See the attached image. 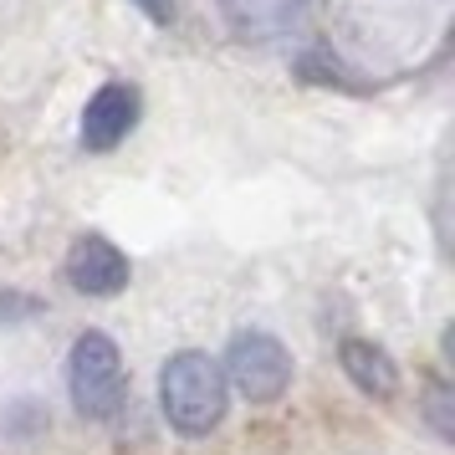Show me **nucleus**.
Masks as SVG:
<instances>
[{
  "label": "nucleus",
  "instance_id": "nucleus-6",
  "mask_svg": "<svg viewBox=\"0 0 455 455\" xmlns=\"http://www.w3.org/2000/svg\"><path fill=\"white\" fill-rule=\"evenodd\" d=\"M338 358H343V373H348V379L369 394V399H394V394H399V369H394V358L379 348V343L348 338Z\"/></svg>",
  "mask_w": 455,
  "mask_h": 455
},
{
  "label": "nucleus",
  "instance_id": "nucleus-3",
  "mask_svg": "<svg viewBox=\"0 0 455 455\" xmlns=\"http://www.w3.org/2000/svg\"><path fill=\"white\" fill-rule=\"evenodd\" d=\"M220 373H226V389H235L241 399L271 404L291 384V353L271 332H235L220 358Z\"/></svg>",
  "mask_w": 455,
  "mask_h": 455
},
{
  "label": "nucleus",
  "instance_id": "nucleus-1",
  "mask_svg": "<svg viewBox=\"0 0 455 455\" xmlns=\"http://www.w3.org/2000/svg\"><path fill=\"white\" fill-rule=\"evenodd\" d=\"M159 404L180 435H210L226 419V373L200 348L174 353L159 373Z\"/></svg>",
  "mask_w": 455,
  "mask_h": 455
},
{
  "label": "nucleus",
  "instance_id": "nucleus-7",
  "mask_svg": "<svg viewBox=\"0 0 455 455\" xmlns=\"http://www.w3.org/2000/svg\"><path fill=\"white\" fill-rule=\"evenodd\" d=\"M42 302L36 297H21V291H0V323H26V317H36Z\"/></svg>",
  "mask_w": 455,
  "mask_h": 455
},
{
  "label": "nucleus",
  "instance_id": "nucleus-2",
  "mask_svg": "<svg viewBox=\"0 0 455 455\" xmlns=\"http://www.w3.org/2000/svg\"><path fill=\"white\" fill-rule=\"evenodd\" d=\"M67 389L83 419H113L124 404V353L108 332H83L67 358Z\"/></svg>",
  "mask_w": 455,
  "mask_h": 455
},
{
  "label": "nucleus",
  "instance_id": "nucleus-5",
  "mask_svg": "<svg viewBox=\"0 0 455 455\" xmlns=\"http://www.w3.org/2000/svg\"><path fill=\"white\" fill-rule=\"evenodd\" d=\"M133 124H139V92L128 83L98 87L83 108V148L108 154V148H118L133 133Z\"/></svg>",
  "mask_w": 455,
  "mask_h": 455
},
{
  "label": "nucleus",
  "instance_id": "nucleus-8",
  "mask_svg": "<svg viewBox=\"0 0 455 455\" xmlns=\"http://www.w3.org/2000/svg\"><path fill=\"white\" fill-rule=\"evenodd\" d=\"M451 389L445 384H435L430 389V419H435V430H440V440H451Z\"/></svg>",
  "mask_w": 455,
  "mask_h": 455
},
{
  "label": "nucleus",
  "instance_id": "nucleus-9",
  "mask_svg": "<svg viewBox=\"0 0 455 455\" xmlns=\"http://www.w3.org/2000/svg\"><path fill=\"white\" fill-rule=\"evenodd\" d=\"M148 21H169V0H133Z\"/></svg>",
  "mask_w": 455,
  "mask_h": 455
},
{
  "label": "nucleus",
  "instance_id": "nucleus-4",
  "mask_svg": "<svg viewBox=\"0 0 455 455\" xmlns=\"http://www.w3.org/2000/svg\"><path fill=\"white\" fill-rule=\"evenodd\" d=\"M128 276H133V267L108 235H77L67 251V282L87 297H118L128 287Z\"/></svg>",
  "mask_w": 455,
  "mask_h": 455
}]
</instances>
